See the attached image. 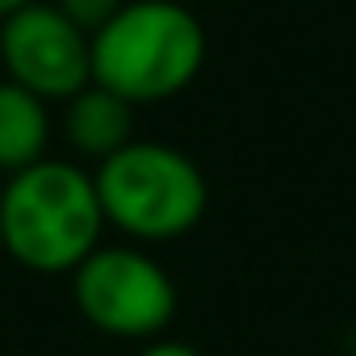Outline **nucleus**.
<instances>
[{
    "mask_svg": "<svg viewBox=\"0 0 356 356\" xmlns=\"http://www.w3.org/2000/svg\"><path fill=\"white\" fill-rule=\"evenodd\" d=\"M105 214L92 172L76 159H38L0 181V256L26 273H76L101 248Z\"/></svg>",
    "mask_w": 356,
    "mask_h": 356,
    "instance_id": "f257e3e1",
    "label": "nucleus"
},
{
    "mask_svg": "<svg viewBox=\"0 0 356 356\" xmlns=\"http://www.w3.org/2000/svg\"><path fill=\"white\" fill-rule=\"evenodd\" d=\"M206 26L181 0H126L92 34V84L138 105L181 97L206 67Z\"/></svg>",
    "mask_w": 356,
    "mask_h": 356,
    "instance_id": "f03ea898",
    "label": "nucleus"
},
{
    "mask_svg": "<svg viewBox=\"0 0 356 356\" xmlns=\"http://www.w3.org/2000/svg\"><path fill=\"white\" fill-rule=\"evenodd\" d=\"M105 227L134 243H172L206 218L210 185L206 172L168 143L134 138L118 155L92 168Z\"/></svg>",
    "mask_w": 356,
    "mask_h": 356,
    "instance_id": "7ed1b4c3",
    "label": "nucleus"
},
{
    "mask_svg": "<svg viewBox=\"0 0 356 356\" xmlns=\"http://www.w3.org/2000/svg\"><path fill=\"white\" fill-rule=\"evenodd\" d=\"M80 318L109 339H155L176 318V281L138 243L97 248L72 273Z\"/></svg>",
    "mask_w": 356,
    "mask_h": 356,
    "instance_id": "20e7f679",
    "label": "nucleus"
},
{
    "mask_svg": "<svg viewBox=\"0 0 356 356\" xmlns=\"http://www.w3.org/2000/svg\"><path fill=\"white\" fill-rule=\"evenodd\" d=\"M0 63H5V80L30 88L47 105H63L92 84V38L76 22H67L51 0H38L0 22Z\"/></svg>",
    "mask_w": 356,
    "mask_h": 356,
    "instance_id": "39448f33",
    "label": "nucleus"
},
{
    "mask_svg": "<svg viewBox=\"0 0 356 356\" xmlns=\"http://www.w3.org/2000/svg\"><path fill=\"white\" fill-rule=\"evenodd\" d=\"M63 143L76 159H88L92 168L109 155H118L126 143H134V105L101 84L80 88L63 101Z\"/></svg>",
    "mask_w": 356,
    "mask_h": 356,
    "instance_id": "423d86ee",
    "label": "nucleus"
},
{
    "mask_svg": "<svg viewBox=\"0 0 356 356\" xmlns=\"http://www.w3.org/2000/svg\"><path fill=\"white\" fill-rule=\"evenodd\" d=\"M51 134V105L13 80H0V176H13L47 159Z\"/></svg>",
    "mask_w": 356,
    "mask_h": 356,
    "instance_id": "0eeeda50",
    "label": "nucleus"
},
{
    "mask_svg": "<svg viewBox=\"0 0 356 356\" xmlns=\"http://www.w3.org/2000/svg\"><path fill=\"white\" fill-rule=\"evenodd\" d=\"M51 5H55L67 22H76V26L92 38L105 22H113V13L126 5V0H51Z\"/></svg>",
    "mask_w": 356,
    "mask_h": 356,
    "instance_id": "6e6552de",
    "label": "nucleus"
},
{
    "mask_svg": "<svg viewBox=\"0 0 356 356\" xmlns=\"http://www.w3.org/2000/svg\"><path fill=\"white\" fill-rule=\"evenodd\" d=\"M134 356H202L193 343H185V339H172V335H155V339H147Z\"/></svg>",
    "mask_w": 356,
    "mask_h": 356,
    "instance_id": "1a4fd4ad",
    "label": "nucleus"
},
{
    "mask_svg": "<svg viewBox=\"0 0 356 356\" xmlns=\"http://www.w3.org/2000/svg\"><path fill=\"white\" fill-rule=\"evenodd\" d=\"M30 5H38V0H0V22L13 17V13H22V9H30Z\"/></svg>",
    "mask_w": 356,
    "mask_h": 356,
    "instance_id": "9d476101",
    "label": "nucleus"
}]
</instances>
